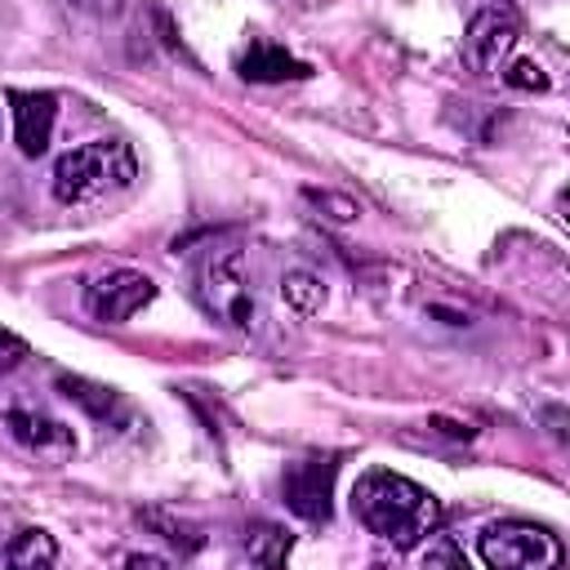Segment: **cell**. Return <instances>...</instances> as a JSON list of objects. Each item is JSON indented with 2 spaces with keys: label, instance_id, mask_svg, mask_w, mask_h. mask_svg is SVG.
Masks as SVG:
<instances>
[{
  "label": "cell",
  "instance_id": "obj_1",
  "mask_svg": "<svg viewBox=\"0 0 570 570\" xmlns=\"http://www.w3.org/2000/svg\"><path fill=\"white\" fill-rule=\"evenodd\" d=\"M352 512L356 521L392 543V548H414L419 539L436 534L441 525V503L428 485L392 472V468H365L352 485Z\"/></svg>",
  "mask_w": 570,
  "mask_h": 570
},
{
  "label": "cell",
  "instance_id": "obj_2",
  "mask_svg": "<svg viewBox=\"0 0 570 570\" xmlns=\"http://www.w3.org/2000/svg\"><path fill=\"white\" fill-rule=\"evenodd\" d=\"M138 178V156L125 138H94L58 156L53 165V196L71 209H89L116 200Z\"/></svg>",
  "mask_w": 570,
  "mask_h": 570
},
{
  "label": "cell",
  "instance_id": "obj_3",
  "mask_svg": "<svg viewBox=\"0 0 570 570\" xmlns=\"http://www.w3.org/2000/svg\"><path fill=\"white\" fill-rule=\"evenodd\" d=\"M196 294L205 303V312H214L218 321L236 325V330H258L267 316L258 307V294H254V281L245 272V249H223V254H209L205 267L196 272Z\"/></svg>",
  "mask_w": 570,
  "mask_h": 570
},
{
  "label": "cell",
  "instance_id": "obj_4",
  "mask_svg": "<svg viewBox=\"0 0 570 570\" xmlns=\"http://www.w3.org/2000/svg\"><path fill=\"white\" fill-rule=\"evenodd\" d=\"M476 552L490 570H552L561 566L566 548L557 534H548L543 525L530 521H494L481 530Z\"/></svg>",
  "mask_w": 570,
  "mask_h": 570
},
{
  "label": "cell",
  "instance_id": "obj_5",
  "mask_svg": "<svg viewBox=\"0 0 570 570\" xmlns=\"http://www.w3.org/2000/svg\"><path fill=\"white\" fill-rule=\"evenodd\" d=\"M151 298H156V281L138 267H111V272H98L85 285V312L94 321H107V325H125Z\"/></svg>",
  "mask_w": 570,
  "mask_h": 570
},
{
  "label": "cell",
  "instance_id": "obj_6",
  "mask_svg": "<svg viewBox=\"0 0 570 570\" xmlns=\"http://www.w3.org/2000/svg\"><path fill=\"white\" fill-rule=\"evenodd\" d=\"M517 36H521V22L508 4H485L472 13L468 31H463V62L476 71V76H494L508 53L517 49Z\"/></svg>",
  "mask_w": 570,
  "mask_h": 570
},
{
  "label": "cell",
  "instance_id": "obj_7",
  "mask_svg": "<svg viewBox=\"0 0 570 570\" xmlns=\"http://www.w3.org/2000/svg\"><path fill=\"white\" fill-rule=\"evenodd\" d=\"M334 454H307V459H294L285 463L281 472V499L294 517L303 521H330V499H334Z\"/></svg>",
  "mask_w": 570,
  "mask_h": 570
},
{
  "label": "cell",
  "instance_id": "obj_8",
  "mask_svg": "<svg viewBox=\"0 0 570 570\" xmlns=\"http://www.w3.org/2000/svg\"><path fill=\"white\" fill-rule=\"evenodd\" d=\"M9 116H13V142L22 156H45L58 120V98L49 89H9L4 94Z\"/></svg>",
  "mask_w": 570,
  "mask_h": 570
},
{
  "label": "cell",
  "instance_id": "obj_9",
  "mask_svg": "<svg viewBox=\"0 0 570 570\" xmlns=\"http://www.w3.org/2000/svg\"><path fill=\"white\" fill-rule=\"evenodd\" d=\"M4 428H9V436H13L22 450H31L36 459L62 463V459L76 454V432H71L62 419H53V414H40V410H9V414H4Z\"/></svg>",
  "mask_w": 570,
  "mask_h": 570
},
{
  "label": "cell",
  "instance_id": "obj_10",
  "mask_svg": "<svg viewBox=\"0 0 570 570\" xmlns=\"http://www.w3.org/2000/svg\"><path fill=\"white\" fill-rule=\"evenodd\" d=\"M236 71H240L245 80H254V85H281V80H307V76H312V67H307L303 58H294L289 49H281V45H272V40H254V45L240 53Z\"/></svg>",
  "mask_w": 570,
  "mask_h": 570
},
{
  "label": "cell",
  "instance_id": "obj_11",
  "mask_svg": "<svg viewBox=\"0 0 570 570\" xmlns=\"http://www.w3.org/2000/svg\"><path fill=\"white\" fill-rule=\"evenodd\" d=\"M58 392L67 396V401H76L85 414H94V419H116V414H125V396L116 392V387H107V383H94V379H80V374H62L58 379Z\"/></svg>",
  "mask_w": 570,
  "mask_h": 570
},
{
  "label": "cell",
  "instance_id": "obj_12",
  "mask_svg": "<svg viewBox=\"0 0 570 570\" xmlns=\"http://www.w3.org/2000/svg\"><path fill=\"white\" fill-rule=\"evenodd\" d=\"M0 561L13 566V570H49V566L58 561V543H53V534L27 525V530H18V534L9 539V548H4Z\"/></svg>",
  "mask_w": 570,
  "mask_h": 570
},
{
  "label": "cell",
  "instance_id": "obj_13",
  "mask_svg": "<svg viewBox=\"0 0 570 570\" xmlns=\"http://www.w3.org/2000/svg\"><path fill=\"white\" fill-rule=\"evenodd\" d=\"M281 298H285L298 316H316V312L325 307V281H321L316 272H307V267H289V272L281 276Z\"/></svg>",
  "mask_w": 570,
  "mask_h": 570
},
{
  "label": "cell",
  "instance_id": "obj_14",
  "mask_svg": "<svg viewBox=\"0 0 570 570\" xmlns=\"http://www.w3.org/2000/svg\"><path fill=\"white\" fill-rule=\"evenodd\" d=\"M138 521L142 525H151L165 543H174L178 552H196L200 543H205V534L196 530V525H187V521H178V517H169V512H160V508H147V512H138Z\"/></svg>",
  "mask_w": 570,
  "mask_h": 570
},
{
  "label": "cell",
  "instance_id": "obj_15",
  "mask_svg": "<svg viewBox=\"0 0 570 570\" xmlns=\"http://www.w3.org/2000/svg\"><path fill=\"white\" fill-rule=\"evenodd\" d=\"M289 534L285 530H276V525H258L249 539H245V552H249V561H258V566H281L285 557H289Z\"/></svg>",
  "mask_w": 570,
  "mask_h": 570
},
{
  "label": "cell",
  "instance_id": "obj_16",
  "mask_svg": "<svg viewBox=\"0 0 570 570\" xmlns=\"http://www.w3.org/2000/svg\"><path fill=\"white\" fill-rule=\"evenodd\" d=\"M303 200L316 205V209H325L330 223H356V218H361V205H356L352 196L330 191V187H303Z\"/></svg>",
  "mask_w": 570,
  "mask_h": 570
},
{
  "label": "cell",
  "instance_id": "obj_17",
  "mask_svg": "<svg viewBox=\"0 0 570 570\" xmlns=\"http://www.w3.org/2000/svg\"><path fill=\"white\" fill-rule=\"evenodd\" d=\"M503 80L512 85V89H525V94H543L552 80H548V71H543V62H534V58H517L508 71H503Z\"/></svg>",
  "mask_w": 570,
  "mask_h": 570
},
{
  "label": "cell",
  "instance_id": "obj_18",
  "mask_svg": "<svg viewBox=\"0 0 570 570\" xmlns=\"http://www.w3.org/2000/svg\"><path fill=\"white\" fill-rule=\"evenodd\" d=\"M419 561H423V566H450V570H468V557H463V548H459L450 534H436V543H428V548L419 552Z\"/></svg>",
  "mask_w": 570,
  "mask_h": 570
},
{
  "label": "cell",
  "instance_id": "obj_19",
  "mask_svg": "<svg viewBox=\"0 0 570 570\" xmlns=\"http://www.w3.org/2000/svg\"><path fill=\"white\" fill-rule=\"evenodd\" d=\"M22 356H27V343H22V338H13V334H0V374L18 370V365H22Z\"/></svg>",
  "mask_w": 570,
  "mask_h": 570
},
{
  "label": "cell",
  "instance_id": "obj_20",
  "mask_svg": "<svg viewBox=\"0 0 570 570\" xmlns=\"http://www.w3.org/2000/svg\"><path fill=\"white\" fill-rule=\"evenodd\" d=\"M129 566H165V557H142V552H134V557H125Z\"/></svg>",
  "mask_w": 570,
  "mask_h": 570
},
{
  "label": "cell",
  "instance_id": "obj_21",
  "mask_svg": "<svg viewBox=\"0 0 570 570\" xmlns=\"http://www.w3.org/2000/svg\"><path fill=\"white\" fill-rule=\"evenodd\" d=\"M76 4H98V9H107V4H102V0H76ZM111 4H116V0H111Z\"/></svg>",
  "mask_w": 570,
  "mask_h": 570
},
{
  "label": "cell",
  "instance_id": "obj_22",
  "mask_svg": "<svg viewBox=\"0 0 570 570\" xmlns=\"http://www.w3.org/2000/svg\"><path fill=\"white\" fill-rule=\"evenodd\" d=\"M0 557H4V548H0Z\"/></svg>",
  "mask_w": 570,
  "mask_h": 570
},
{
  "label": "cell",
  "instance_id": "obj_23",
  "mask_svg": "<svg viewBox=\"0 0 570 570\" xmlns=\"http://www.w3.org/2000/svg\"><path fill=\"white\" fill-rule=\"evenodd\" d=\"M0 111H4V107H0Z\"/></svg>",
  "mask_w": 570,
  "mask_h": 570
}]
</instances>
